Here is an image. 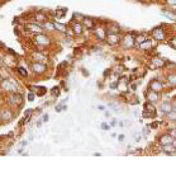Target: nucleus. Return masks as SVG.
I'll list each match as a JSON object with an SVG mask.
<instances>
[{"mask_svg":"<svg viewBox=\"0 0 176 169\" xmlns=\"http://www.w3.org/2000/svg\"><path fill=\"white\" fill-rule=\"evenodd\" d=\"M152 38L154 41H157V42H162V41H166L169 38V35H167V31L163 27L158 26V27H154L152 29Z\"/></svg>","mask_w":176,"mask_h":169,"instance_id":"nucleus-1","label":"nucleus"},{"mask_svg":"<svg viewBox=\"0 0 176 169\" xmlns=\"http://www.w3.org/2000/svg\"><path fill=\"white\" fill-rule=\"evenodd\" d=\"M157 116V109L151 102H146L143 104V112H142V117L143 118H154Z\"/></svg>","mask_w":176,"mask_h":169,"instance_id":"nucleus-2","label":"nucleus"},{"mask_svg":"<svg viewBox=\"0 0 176 169\" xmlns=\"http://www.w3.org/2000/svg\"><path fill=\"white\" fill-rule=\"evenodd\" d=\"M120 45L123 46V48H126V50L133 48L134 46H136V36H134L133 33H127V35H124V36L122 37Z\"/></svg>","mask_w":176,"mask_h":169,"instance_id":"nucleus-3","label":"nucleus"},{"mask_svg":"<svg viewBox=\"0 0 176 169\" xmlns=\"http://www.w3.org/2000/svg\"><path fill=\"white\" fill-rule=\"evenodd\" d=\"M34 39H36L37 45H38L41 48H43V47H46V46H48V45L51 43L49 37H48L47 35H45V33H37L36 37H34Z\"/></svg>","mask_w":176,"mask_h":169,"instance_id":"nucleus-4","label":"nucleus"},{"mask_svg":"<svg viewBox=\"0 0 176 169\" xmlns=\"http://www.w3.org/2000/svg\"><path fill=\"white\" fill-rule=\"evenodd\" d=\"M167 65V61L163 60L162 57H152L151 59V62H150V68L151 69H162Z\"/></svg>","mask_w":176,"mask_h":169,"instance_id":"nucleus-5","label":"nucleus"},{"mask_svg":"<svg viewBox=\"0 0 176 169\" xmlns=\"http://www.w3.org/2000/svg\"><path fill=\"white\" fill-rule=\"evenodd\" d=\"M2 88L8 90V92H12V93H17L18 92V85L10 79H4L2 81Z\"/></svg>","mask_w":176,"mask_h":169,"instance_id":"nucleus-6","label":"nucleus"},{"mask_svg":"<svg viewBox=\"0 0 176 169\" xmlns=\"http://www.w3.org/2000/svg\"><path fill=\"white\" fill-rule=\"evenodd\" d=\"M105 41H107V43L110 45V46H118V45H120V42H122V35L120 33L108 35Z\"/></svg>","mask_w":176,"mask_h":169,"instance_id":"nucleus-7","label":"nucleus"},{"mask_svg":"<svg viewBox=\"0 0 176 169\" xmlns=\"http://www.w3.org/2000/svg\"><path fill=\"white\" fill-rule=\"evenodd\" d=\"M25 31H29V32H33V33L37 35V33H42L43 31H45V27H43L42 24L34 22V23L27 24V26H25Z\"/></svg>","mask_w":176,"mask_h":169,"instance_id":"nucleus-8","label":"nucleus"},{"mask_svg":"<svg viewBox=\"0 0 176 169\" xmlns=\"http://www.w3.org/2000/svg\"><path fill=\"white\" fill-rule=\"evenodd\" d=\"M146 94V99H147V102H151V103H157L158 101H160V93H157V92H154V90H152V89H150L148 88V90L144 93Z\"/></svg>","mask_w":176,"mask_h":169,"instance_id":"nucleus-9","label":"nucleus"},{"mask_svg":"<svg viewBox=\"0 0 176 169\" xmlns=\"http://www.w3.org/2000/svg\"><path fill=\"white\" fill-rule=\"evenodd\" d=\"M148 88L152 89V90H154V92H157V93H161V92H163L165 85H163V83H162L161 80L153 79V80L150 83V87H148Z\"/></svg>","mask_w":176,"mask_h":169,"instance_id":"nucleus-10","label":"nucleus"},{"mask_svg":"<svg viewBox=\"0 0 176 169\" xmlns=\"http://www.w3.org/2000/svg\"><path fill=\"white\" fill-rule=\"evenodd\" d=\"M32 70H33V72H36V74H45L46 71H47V66H46V64L45 62H38V61H36V62H33L32 64Z\"/></svg>","mask_w":176,"mask_h":169,"instance_id":"nucleus-11","label":"nucleus"},{"mask_svg":"<svg viewBox=\"0 0 176 169\" xmlns=\"http://www.w3.org/2000/svg\"><path fill=\"white\" fill-rule=\"evenodd\" d=\"M138 48H139L141 51H143V52H150V51H152V50H153V42H152V39L147 38L146 41H143L142 43L138 45Z\"/></svg>","mask_w":176,"mask_h":169,"instance_id":"nucleus-12","label":"nucleus"},{"mask_svg":"<svg viewBox=\"0 0 176 169\" xmlns=\"http://www.w3.org/2000/svg\"><path fill=\"white\" fill-rule=\"evenodd\" d=\"M94 35H95V37H96L98 39H100V41H105V38H107V36H108L107 29H105L104 27H95V28H94Z\"/></svg>","mask_w":176,"mask_h":169,"instance_id":"nucleus-13","label":"nucleus"},{"mask_svg":"<svg viewBox=\"0 0 176 169\" xmlns=\"http://www.w3.org/2000/svg\"><path fill=\"white\" fill-rule=\"evenodd\" d=\"M72 32H74V35H76V36H81L82 32H84V26H82V23L72 20Z\"/></svg>","mask_w":176,"mask_h":169,"instance_id":"nucleus-14","label":"nucleus"},{"mask_svg":"<svg viewBox=\"0 0 176 169\" xmlns=\"http://www.w3.org/2000/svg\"><path fill=\"white\" fill-rule=\"evenodd\" d=\"M172 140H174V137L170 135V134H163L158 137V144L162 146V145H167V144H172Z\"/></svg>","mask_w":176,"mask_h":169,"instance_id":"nucleus-15","label":"nucleus"},{"mask_svg":"<svg viewBox=\"0 0 176 169\" xmlns=\"http://www.w3.org/2000/svg\"><path fill=\"white\" fill-rule=\"evenodd\" d=\"M161 149H162V153H165L166 155H176V147H175L172 144L162 145Z\"/></svg>","mask_w":176,"mask_h":169,"instance_id":"nucleus-16","label":"nucleus"},{"mask_svg":"<svg viewBox=\"0 0 176 169\" xmlns=\"http://www.w3.org/2000/svg\"><path fill=\"white\" fill-rule=\"evenodd\" d=\"M81 23L88 29H94L95 28V20L92 18H90V17H84V19H82Z\"/></svg>","mask_w":176,"mask_h":169,"instance_id":"nucleus-17","label":"nucleus"},{"mask_svg":"<svg viewBox=\"0 0 176 169\" xmlns=\"http://www.w3.org/2000/svg\"><path fill=\"white\" fill-rule=\"evenodd\" d=\"M166 80H167V84L171 88H176V71L169 72L167 76H166Z\"/></svg>","mask_w":176,"mask_h":169,"instance_id":"nucleus-18","label":"nucleus"},{"mask_svg":"<svg viewBox=\"0 0 176 169\" xmlns=\"http://www.w3.org/2000/svg\"><path fill=\"white\" fill-rule=\"evenodd\" d=\"M160 108H161V111H162L163 114H167L169 112L172 111V103H171L170 101H167V102L163 101V102L161 103V107H160Z\"/></svg>","mask_w":176,"mask_h":169,"instance_id":"nucleus-19","label":"nucleus"},{"mask_svg":"<svg viewBox=\"0 0 176 169\" xmlns=\"http://www.w3.org/2000/svg\"><path fill=\"white\" fill-rule=\"evenodd\" d=\"M10 104H15V105H19L22 104V94H18V93H13L12 96H10V99H9Z\"/></svg>","mask_w":176,"mask_h":169,"instance_id":"nucleus-20","label":"nucleus"},{"mask_svg":"<svg viewBox=\"0 0 176 169\" xmlns=\"http://www.w3.org/2000/svg\"><path fill=\"white\" fill-rule=\"evenodd\" d=\"M108 35H115V33H120V27L118 24H110L109 27L105 28Z\"/></svg>","mask_w":176,"mask_h":169,"instance_id":"nucleus-21","label":"nucleus"},{"mask_svg":"<svg viewBox=\"0 0 176 169\" xmlns=\"http://www.w3.org/2000/svg\"><path fill=\"white\" fill-rule=\"evenodd\" d=\"M12 117H13V113L10 109H3L0 112V118L3 121H9V120H12Z\"/></svg>","mask_w":176,"mask_h":169,"instance_id":"nucleus-22","label":"nucleus"},{"mask_svg":"<svg viewBox=\"0 0 176 169\" xmlns=\"http://www.w3.org/2000/svg\"><path fill=\"white\" fill-rule=\"evenodd\" d=\"M32 57H33V60H36V61H38V62H45V61L47 60L46 55H43L42 52H39V51L33 52V54H32Z\"/></svg>","mask_w":176,"mask_h":169,"instance_id":"nucleus-23","label":"nucleus"},{"mask_svg":"<svg viewBox=\"0 0 176 169\" xmlns=\"http://www.w3.org/2000/svg\"><path fill=\"white\" fill-rule=\"evenodd\" d=\"M48 20V18H47V15H45L43 13H38V14H36V17H34V22H37V23H45V22H47Z\"/></svg>","mask_w":176,"mask_h":169,"instance_id":"nucleus-24","label":"nucleus"},{"mask_svg":"<svg viewBox=\"0 0 176 169\" xmlns=\"http://www.w3.org/2000/svg\"><path fill=\"white\" fill-rule=\"evenodd\" d=\"M162 13L166 15L167 18L172 19V20H176V12H174V10H170V9H162Z\"/></svg>","mask_w":176,"mask_h":169,"instance_id":"nucleus-25","label":"nucleus"},{"mask_svg":"<svg viewBox=\"0 0 176 169\" xmlns=\"http://www.w3.org/2000/svg\"><path fill=\"white\" fill-rule=\"evenodd\" d=\"M66 13H67V9L66 8H60V9H57L56 12H55V15H56V18H64L65 15H66Z\"/></svg>","mask_w":176,"mask_h":169,"instance_id":"nucleus-26","label":"nucleus"},{"mask_svg":"<svg viewBox=\"0 0 176 169\" xmlns=\"http://www.w3.org/2000/svg\"><path fill=\"white\" fill-rule=\"evenodd\" d=\"M53 24H55V31H60V32H64V33L67 31V28H66L65 24L58 23V22H53Z\"/></svg>","mask_w":176,"mask_h":169,"instance_id":"nucleus-27","label":"nucleus"},{"mask_svg":"<svg viewBox=\"0 0 176 169\" xmlns=\"http://www.w3.org/2000/svg\"><path fill=\"white\" fill-rule=\"evenodd\" d=\"M4 62H8V65H10V66H14L15 64H17V61L14 60V57H12V56H4Z\"/></svg>","mask_w":176,"mask_h":169,"instance_id":"nucleus-28","label":"nucleus"},{"mask_svg":"<svg viewBox=\"0 0 176 169\" xmlns=\"http://www.w3.org/2000/svg\"><path fill=\"white\" fill-rule=\"evenodd\" d=\"M148 37H147V35H143V33H141V35H138V36H136V45H139V43H142L143 41H146Z\"/></svg>","mask_w":176,"mask_h":169,"instance_id":"nucleus-29","label":"nucleus"},{"mask_svg":"<svg viewBox=\"0 0 176 169\" xmlns=\"http://www.w3.org/2000/svg\"><path fill=\"white\" fill-rule=\"evenodd\" d=\"M51 94H52V97H55V98H57L60 94H61V89H60V87H53L52 89H51Z\"/></svg>","mask_w":176,"mask_h":169,"instance_id":"nucleus-30","label":"nucleus"},{"mask_svg":"<svg viewBox=\"0 0 176 169\" xmlns=\"http://www.w3.org/2000/svg\"><path fill=\"white\" fill-rule=\"evenodd\" d=\"M17 71H18L19 75H22L23 78H27V76H28V72H27V70H25L24 68H22V66H18V68H17Z\"/></svg>","mask_w":176,"mask_h":169,"instance_id":"nucleus-31","label":"nucleus"},{"mask_svg":"<svg viewBox=\"0 0 176 169\" xmlns=\"http://www.w3.org/2000/svg\"><path fill=\"white\" fill-rule=\"evenodd\" d=\"M43 27H45V29H48V31H55V24H53V22H45L43 23Z\"/></svg>","mask_w":176,"mask_h":169,"instance_id":"nucleus-32","label":"nucleus"},{"mask_svg":"<svg viewBox=\"0 0 176 169\" xmlns=\"http://www.w3.org/2000/svg\"><path fill=\"white\" fill-rule=\"evenodd\" d=\"M167 43H169V46H170V47H172V48H176V36L167 38Z\"/></svg>","mask_w":176,"mask_h":169,"instance_id":"nucleus-33","label":"nucleus"},{"mask_svg":"<svg viewBox=\"0 0 176 169\" xmlns=\"http://www.w3.org/2000/svg\"><path fill=\"white\" fill-rule=\"evenodd\" d=\"M166 117H167V120H170V121H176V112H175V111L169 112V113L166 114Z\"/></svg>","mask_w":176,"mask_h":169,"instance_id":"nucleus-34","label":"nucleus"},{"mask_svg":"<svg viewBox=\"0 0 176 169\" xmlns=\"http://www.w3.org/2000/svg\"><path fill=\"white\" fill-rule=\"evenodd\" d=\"M46 93H47V89H46L45 87H38V90H37V96L42 97V96H45Z\"/></svg>","mask_w":176,"mask_h":169,"instance_id":"nucleus-35","label":"nucleus"},{"mask_svg":"<svg viewBox=\"0 0 176 169\" xmlns=\"http://www.w3.org/2000/svg\"><path fill=\"white\" fill-rule=\"evenodd\" d=\"M82 19H84V17H82L81 14L75 13L74 14V19H72V20H75V22H82Z\"/></svg>","mask_w":176,"mask_h":169,"instance_id":"nucleus-36","label":"nucleus"},{"mask_svg":"<svg viewBox=\"0 0 176 169\" xmlns=\"http://www.w3.org/2000/svg\"><path fill=\"white\" fill-rule=\"evenodd\" d=\"M167 134H170L174 139L176 137V127H171V129H169V131H167Z\"/></svg>","mask_w":176,"mask_h":169,"instance_id":"nucleus-37","label":"nucleus"},{"mask_svg":"<svg viewBox=\"0 0 176 169\" xmlns=\"http://www.w3.org/2000/svg\"><path fill=\"white\" fill-rule=\"evenodd\" d=\"M34 97H36V94H34L33 92H29V94H28V101H29V102H33V101H34Z\"/></svg>","mask_w":176,"mask_h":169,"instance_id":"nucleus-38","label":"nucleus"},{"mask_svg":"<svg viewBox=\"0 0 176 169\" xmlns=\"http://www.w3.org/2000/svg\"><path fill=\"white\" fill-rule=\"evenodd\" d=\"M165 2L170 6H176V0H165Z\"/></svg>","mask_w":176,"mask_h":169,"instance_id":"nucleus-39","label":"nucleus"},{"mask_svg":"<svg viewBox=\"0 0 176 169\" xmlns=\"http://www.w3.org/2000/svg\"><path fill=\"white\" fill-rule=\"evenodd\" d=\"M158 125H160L158 122H152V123H150V125H148V127H152V129H157V127H158Z\"/></svg>","mask_w":176,"mask_h":169,"instance_id":"nucleus-40","label":"nucleus"},{"mask_svg":"<svg viewBox=\"0 0 176 169\" xmlns=\"http://www.w3.org/2000/svg\"><path fill=\"white\" fill-rule=\"evenodd\" d=\"M62 109H66V107H65V105H57V107H56V111L57 112H60V111H62Z\"/></svg>","mask_w":176,"mask_h":169,"instance_id":"nucleus-41","label":"nucleus"},{"mask_svg":"<svg viewBox=\"0 0 176 169\" xmlns=\"http://www.w3.org/2000/svg\"><path fill=\"white\" fill-rule=\"evenodd\" d=\"M171 103H172V111H175V112H176V97H175V99H174Z\"/></svg>","mask_w":176,"mask_h":169,"instance_id":"nucleus-42","label":"nucleus"},{"mask_svg":"<svg viewBox=\"0 0 176 169\" xmlns=\"http://www.w3.org/2000/svg\"><path fill=\"white\" fill-rule=\"evenodd\" d=\"M101 129H103V130H109V125H107V123H101Z\"/></svg>","mask_w":176,"mask_h":169,"instance_id":"nucleus-43","label":"nucleus"},{"mask_svg":"<svg viewBox=\"0 0 176 169\" xmlns=\"http://www.w3.org/2000/svg\"><path fill=\"white\" fill-rule=\"evenodd\" d=\"M109 74H110V69H108V70H105V71H104V76H105V78H108V76H109Z\"/></svg>","mask_w":176,"mask_h":169,"instance_id":"nucleus-44","label":"nucleus"},{"mask_svg":"<svg viewBox=\"0 0 176 169\" xmlns=\"http://www.w3.org/2000/svg\"><path fill=\"white\" fill-rule=\"evenodd\" d=\"M131 89L134 92V90H136L137 89V84H132V85H131Z\"/></svg>","mask_w":176,"mask_h":169,"instance_id":"nucleus-45","label":"nucleus"},{"mask_svg":"<svg viewBox=\"0 0 176 169\" xmlns=\"http://www.w3.org/2000/svg\"><path fill=\"white\" fill-rule=\"evenodd\" d=\"M42 121H43V122H47V121H48V116H47V114L43 116V120H42Z\"/></svg>","mask_w":176,"mask_h":169,"instance_id":"nucleus-46","label":"nucleus"},{"mask_svg":"<svg viewBox=\"0 0 176 169\" xmlns=\"http://www.w3.org/2000/svg\"><path fill=\"white\" fill-rule=\"evenodd\" d=\"M172 145H174V146H175V147H176V137H175V139H174V140H172Z\"/></svg>","mask_w":176,"mask_h":169,"instance_id":"nucleus-47","label":"nucleus"},{"mask_svg":"<svg viewBox=\"0 0 176 169\" xmlns=\"http://www.w3.org/2000/svg\"><path fill=\"white\" fill-rule=\"evenodd\" d=\"M123 139H124V136H123V135H120V136H119V141H123Z\"/></svg>","mask_w":176,"mask_h":169,"instance_id":"nucleus-48","label":"nucleus"},{"mask_svg":"<svg viewBox=\"0 0 176 169\" xmlns=\"http://www.w3.org/2000/svg\"><path fill=\"white\" fill-rule=\"evenodd\" d=\"M137 2H141V3H144V2H147V0H137Z\"/></svg>","mask_w":176,"mask_h":169,"instance_id":"nucleus-49","label":"nucleus"},{"mask_svg":"<svg viewBox=\"0 0 176 169\" xmlns=\"http://www.w3.org/2000/svg\"><path fill=\"white\" fill-rule=\"evenodd\" d=\"M151 2H158V0H151Z\"/></svg>","mask_w":176,"mask_h":169,"instance_id":"nucleus-50","label":"nucleus"},{"mask_svg":"<svg viewBox=\"0 0 176 169\" xmlns=\"http://www.w3.org/2000/svg\"><path fill=\"white\" fill-rule=\"evenodd\" d=\"M0 78H2V75H0Z\"/></svg>","mask_w":176,"mask_h":169,"instance_id":"nucleus-51","label":"nucleus"}]
</instances>
